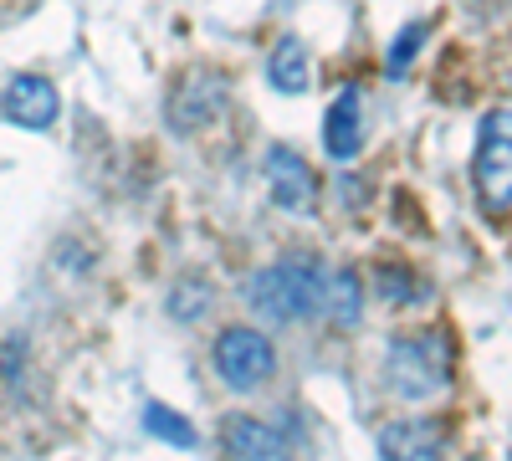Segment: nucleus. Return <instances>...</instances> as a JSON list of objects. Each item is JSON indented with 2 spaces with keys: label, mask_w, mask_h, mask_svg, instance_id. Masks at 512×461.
Wrapping results in <instances>:
<instances>
[{
  "label": "nucleus",
  "mask_w": 512,
  "mask_h": 461,
  "mask_svg": "<svg viewBox=\"0 0 512 461\" xmlns=\"http://www.w3.org/2000/svg\"><path fill=\"white\" fill-rule=\"evenodd\" d=\"M323 277L328 272L313 257H287V262H272L262 272H251L246 287H241V298L267 323H303L323 303Z\"/></svg>",
  "instance_id": "nucleus-1"
},
{
  "label": "nucleus",
  "mask_w": 512,
  "mask_h": 461,
  "mask_svg": "<svg viewBox=\"0 0 512 461\" xmlns=\"http://www.w3.org/2000/svg\"><path fill=\"white\" fill-rule=\"evenodd\" d=\"M384 385L400 400H431L451 385V333L446 328H420L390 344L384 354Z\"/></svg>",
  "instance_id": "nucleus-2"
},
{
  "label": "nucleus",
  "mask_w": 512,
  "mask_h": 461,
  "mask_svg": "<svg viewBox=\"0 0 512 461\" xmlns=\"http://www.w3.org/2000/svg\"><path fill=\"white\" fill-rule=\"evenodd\" d=\"M472 175H477V195L487 205V216L512 211V108H497L482 118Z\"/></svg>",
  "instance_id": "nucleus-3"
},
{
  "label": "nucleus",
  "mask_w": 512,
  "mask_h": 461,
  "mask_svg": "<svg viewBox=\"0 0 512 461\" xmlns=\"http://www.w3.org/2000/svg\"><path fill=\"white\" fill-rule=\"evenodd\" d=\"M272 369H277V349H272L267 333H256V328H226L221 339H216V374H221L226 390H236V395L262 390L272 380Z\"/></svg>",
  "instance_id": "nucleus-4"
},
{
  "label": "nucleus",
  "mask_w": 512,
  "mask_h": 461,
  "mask_svg": "<svg viewBox=\"0 0 512 461\" xmlns=\"http://www.w3.org/2000/svg\"><path fill=\"white\" fill-rule=\"evenodd\" d=\"M221 108H226V77L195 67V72H185L180 88L169 93V129L190 139V134L210 129V123L221 118Z\"/></svg>",
  "instance_id": "nucleus-5"
},
{
  "label": "nucleus",
  "mask_w": 512,
  "mask_h": 461,
  "mask_svg": "<svg viewBox=\"0 0 512 461\" xmlns=\"http://www.w3.org/2000/svg\"><path fill=\"white\" fill-rule=\"evenodd\" d=\"M267 190H272L277 211H292V216H313V205H318L313 170L303 164V154L287 149V144H272L267 149Z\"/></svg>",
  "instance_id": "nucleus-6"
},
{
  "label": "nucleus",
  "mask_w": 512,
  "mask_h": 461,
  "mask_svg": "<svg viewBox=\"0 0 512 461\" xmlns=\"http://www.w3.org/2000/svg\"><path fill=\"white\" fill-rule=\"evenodd\" d=\"M0 113H6V123H16V129L26 134H41V129H52L57 113H62V98L47 77H36V72H21L6 82V98H0Z\"/></svg>",
  "instance_id": "nucleus-7"
},
{
  "label": "nucleus",
  "mask_w": 512,
  "mask_h": 461,
  "mask_svg": "<svg viewBox=\"0 0 512 461\" xmlns=\"http://www.w3.org/2000/svg\"><path fill=\"white\" fill-rule=\"evenodd\" d=\"M441 451H446V426L420 421V415L379 431V456H390V461H436Z\"/></svg>",
  "instance_id": "nucleus-8"
},
{
  "label": "nucleus",
  "mask_w": 512,
  "mask_h": 461,
  "mask_svg": "<svg viewBox=\"0 0 512 461\" xmlns=\"http://www.w3.org/2000/svg\"><path fill=\"white\" fill-rule=\"evenodd\" d=\"M221 451L251 456V461H277V456H287V431L272 421H256V415H231L221 426Z\"/></svg>",
  "instance_id": "nucleus-9"
},
{
  "label": "nucleus",
  "mask_w": 512,
  "mask_h": 461,
  "mask_svg": "<svg viewBox=\"0 0 512 461\" xmlns=\"http://www.w3.org/2000/svg\"><path fill=\"white\" fill-rule=\"evenodd\" d=\"M323 149L328 159H354L364 149V108H359V88H344L328 113H323Z\"/></svg>",
  "instance_id": "nucleus-10"
},
{
  "label": "nucleus",
  "mask_w": 512,
  "mask_h": 461,
  "mask_svg": "<svg viewBox=\"0 0 512 461\" xmlns=\"http://www.w3.org/2000/svg\"><path fill=\"white\" fill-rule=\"evenodd\" d=\"M359 308H364L359 272H349V267L328 272V277H323V303H318V313H328V323H338V328H354V323H359Z\"/></svg>",
  "instance_id": "nucleus-11"
},
{
  "label": "nucleus",
  "mask_w": 512,
  "mask_h": 461,
  "mask_svg": "<svg viewBox=\"0 0 512 461\" xmlns=\"http://www.w3.org/2000/svg\"><path fill=\"white\" fill-rule=\"evenodd\" d=\"M267 77H272V88L277 93H308V82H313V67H308V52H303V41H277V52L267 62Z\"/></svg>",
  "instance_id": "nucleus-12"
},
{
  "label": "nucleus",
  "mask_w": 512,
  "mask_h": 461,
  "mask_svg": "<svg viewBox=\"0 0 512 461\" xmlns=\"http://www.w3.org/2000/svg\"><path fill=\"white\" fill-rule=\"evenodd\" d=\"M144 431L149 436H159L164 446H180V451H190L200 436H195V426L185 421V415H175L169 405H144Z\"/></svg>",
  "instance_id": "nucleus-13"
},
{
  "label": "nucleus",
  "mask_w": 512,
  "mask_h": 461,
  "mask_svg": "<svg viewBox=\"0 0 512 461\" xmlns=\"http://www.w3.org/2000/svg\"><path fill=\"white\" fill-rule=\"evenodd\" d=\"M205 308H210V282L205 277H185L175 292H169V318H180V323L200 318Z\"/></svg>",
  "instance_id": "nucleus-14"
},
{
  "label": "nucleus",
  "mask_w": 512,
  "mask_h": 461,
  "mask_svg": "<svg viewBox=\"0 0 512 461\" xmlns=\"http://www.w3.org/2000/svg\"><path fill=\"white\" fill-rule=\"evenodd\" d=\"M374 282H379V292H384V303H410V298H415V277H405L400 267H379Z\"/></svg>",
  "instance_id": "nucleus-15"
},
{
  "label": "nucleus",
  "mask_w": 512,
  "mask_h": 461,
  "mask_svg": "<svg viewBox=\"0 0 512 461\" xmlns=\"http://www.w3.org/2000/svg\"><path fill=\"white\" fill-rule=\"evenodd\" d=\"M420 41H425V21H415V26H405L400 31V41H395V52H390V72H400L415 52H420Z\"/></svg>",
  "instance_id": "nucleus-16"
}]
</instances>
